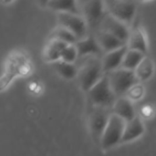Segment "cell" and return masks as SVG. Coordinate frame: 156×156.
<instances>
[{"instance_id": "9c48e42d", "label": "cell", "mask_w": 156, "mask_h": 156, "mask_svg": "<svg viewBox=\"0 0 156 156\" xmlns=\"http://www.w3.org/2000/svg\"><path fill=\"white\" fill-rule=\"evenodd\" d=\"M81 16L85 18L89 27H99L102 18L107 14L105 2L91 0L79 2Z\"/></svg>"}, {"instance_id": "277c9868", "label": "cell", "mask_w": 156, "mask_h": 156, "mask_svg": "<svg viewBox=\"0 0 156 156\" xmlns=\"http://www.w3.org/2000/svg\"><path fill=\"white\" fill-rule=\"evenodd\" d=\"M88 100L91 106H100L112 110L117 100L112 91L108 77L105 75L99 82H97L88 92Z\"/></svg>"}, {"instance_id": "d6986e66", "label": "cell", "mask_w": 156, "mask_h": 156, "mask_svg": "<svg viewBox=\"0 0 156 156\" xmlns=\"http://www.w3.org/2000/svg\"><path fill=\"white\" fill-rule=\"evenodd\" d=\"M134 72L140 82L148 80L154 72V63L152 58L146 55L142 62L139 64L137 69L134 70Z\"/></svg>"}, {"instance_id": "5b68a950", "label": "cell", "mask_w": 156, "mask_h": 156, "mask_svg": "<svg viewBox=\"0 0 156 156\" xmlns=\"http://www.w3.org/2000/svg\"><path fill=\"white\" fill-rule=\"evenodd\" d=\"M126 122L116 114H112L101 140V150L106 152L121 144Z\"/></svg>"}, {"instance_id": "8fae6325", "label": "cell", "mask_w": 156, "mask_h": 156, "mask_svg": "<svg viewBox=\"0 0 156 156\" xmlns=\"http://www.w3.org/2000/svg\"><path fill=\"white\" fill-rule=\"evenodd\" d=\"M128 49L129 48H128L127 45H125L116 50L105 53L103 55L101 59H102L103 69L106 74L121 68L122 63L124 58V56H125L126 52L128 51Z\"/></svg>"}, {"instance_id": "2e32d148", "label": "cell", "mask_w": 156, "mask_h": 156, "mask_svg": "<svg viewBox=\"0 0 156 156\" xmlns=\"http://www.w3.org/2000/svg\"><path fill=\"white\" fill-rule=\"evenodd\" d=\"M129 49L140 51L144 54H147L148 51V41L145 32L143 28L137 27L131 31L129 40L127 42Z\"/></svg>"}, {"instance_id": "8992f818", "label": "cell", "mask_w": 156, "mask_h": 156, "mask_svg": "<svg viewBox=\"0 0 156 156\" xmlns=\"http://www.w3.org/2000/svg\"><path fill=\"white\" fill-rule=\"evenodd\" d=\"M112 114V109L91 106V110L89 114V129L93 141L98 144H101L102 134Z\"/></svg>"}, {"instance_id": "44dd1931", "label": "cell", "mask_w": 156, "mask_h": 156, "mask_svg": "<svg viewBox=\"0 0 156 156\" xmlns=\"http://www.w3.org/2000/svg\"><path fill=\"white\" fill-rule=\"evenodd\" d=\"M51 65L56 72L65 79H73L78 75V69L72 63H68L66 61H63L62 59H59L56 62L51 63Z\"/></svg>"}, {"instance_id": "52a82bcc", "label": "cell", "mask_w": 156, "mask_h": 156, "mask_svg": "<svg viewBox=\"0 0 156 156\" xmlns=\"http://www.w3.org/2000/svg\"><path fill=\"white\" fill-rule=\"evenodd\" d=\"M58 24L72 32L78 40L84 39L88 37L89 26L85 18L80 15L71 14V13H58L57 16Z\"/></svg>"}, {"instance_id": "ac0fdd59", "label": "cell", "mask_w": 156, "mask_h": 156, "mask_svg": "<svg viewBox=\"0 0 156 156\" xmlns=\"http://www.w3.org/2000/svg\"><path fill=\"white\" fill-rule=\"evenodd\" d=\"M46 5L58 13H71L76 15H80V8L79 2L73 0H51L46 2Z\"/></svg>"}, {"instance_id": "4fadbf2b", "label": "cell", "mask_w": 156, "mask_h": 156, "mask_svg": "<svg viewBox=\"0 0 156 156\" xmlns=\"http://www.w3.org/2000/svg\"><path fill=\"white\" fill-rule=\"evenodd\" d=\"M95 37L101 48L104 53H108L113 50H116L125 45V42L121 40L120 38L116 37L115 36L102 30H98L95 34Z\"/></svg>"}, {"instance_id": "9a60e30c", "label": "cell", "mask_w": 156, "mask_h": 156, "mask_svg": "<svg viewBox=\"0 0 156 156\" xmlns=\"http://www.w3.org/2000/svg\"><path fill=\"white\" fill-rule=\"evenodd\" d=\"M144 122L140 117L136 116L134 119L126 122L124 133L121 144H126L134 141L137 138L141 137L144 134Z\"/></svg>"}, {"instance_id": "7402d4cb", "label": "cell", "mask_w": 156, "mask_h": 156, "mask_svg": "<svg viewBox=\"0 0 156 156\" xmlns=\"http://www.w3.org/2000/svg\"><path fill=\"white\" fill-rule=\"evenodd\" d=\"M50 38H55V39H58L60 41H63L67 44L69 45H74L76 44L79 40L76 37V36L70 32L69 30H68L67 28L58 26L52 32L50 35Z\"/></svg>"}, {"instance_id": "ffe728a7", "label": "cell", "mask_w": 156, "mask_h": 156, "mask_svg": "<svg viewBox=\"0 0 156 156\" xmlns=\"http://www.w3.org/2000/svg\"><path fill=\"white\" fill-rule=\"evenodd\" d=\"M146 55L136 50L133 49H128L126 52L123 61L122 63V66L120 69H129V70H135L139 64L142 62V60L144 58Z\"/></svg>"}, {"instance_id": "7a4b0ae2", "label": "cell", "mask_w": 156, "mask_h": 156, "mask_svg": "<svg viewBox=\"0 0 156 156\" xmlns=\"http://www.w3.org/2000/svg\"><path fill=\"white\" fill-rule=\"evenodd\" d=\"M31 65L23 52L14 51L6 58L1 74V90H4L14 78L30 74Z\"/></svg>"}, {"instance_id": "3957f363", "label": "cell", "mask_w": 156, "mask_h": 156, "mask_svg": "<svg viewBox=\"0 0 156 156\" xmlns=\"http://www.w3.org/2000/svg\"><path fill=\"white\" fill-rule=\"evenodd\" d=\"M106 75L108 77L111 88L117 99L123 97V95L133 87L140 83L133 70L118 69L107 73Z\"/></svg>"}, {"instance_id": "e0dca14e", "label": "cell", "mask_w": 156, "mask_h": 156, "mask_svg": "<svg viewBox=\"0 0 156 156\" xmlns=\"http://www.w3.org/2000/svg\"><path fill=\"white\" fill-rule=\"evenodd\" d=\"M68 45L69 44H67L58 39L50 38L44 48V59L49 63H53L61 59V53Z\"/></svg>"}, {"instance_id": "cb8c5ba5", "label": "cell", "mask_w": 156, "mask_h": 156, "mask_svg": "<svg viewBox=\"0 0 156 156\" xmlns=\"http://www.w3.org/2000/svg\"><path fill=\"white\" fill-rule=\"evenodd\" d=\"M144 87L142 84H137L135 85L134 87H133L129 91V95H128V98L133 101H136V100H139L143 97L144 95Z\"/></svg>"}, {"instance_id": "7c38bea8", "label": "cell", "mask_w": 156, "mask_h": 156, "mask_svg": "<svg viewBox=\"0 0 156 156\" xmlns=\"http://www.w3.org/2000/svg\"><path fill=\"white\" fill-rule=\"evenodd\" d=\"M79 58H86L89 56H99L103 51L100 47L97 39L93 36H88L84 39L79 40L75 44Z\"/></svg>"}, {"instance_id": "30bf717a", "label": "cell", "mask_w": 156, "mask_h": 156, "mask_svg": "<svg viewBox=\"0 0 156 156\" xmlns=\"http://www.w3.org/2000/svg\"><path fill=\"white\" fill-rule=\"evenodd\" d=\"M99 30L106 31V32L115 36L116 37L120 38L126 44L129 40L131 31H132V30H130L128 25H126L125 23L115 18L109 13H107L104 16V17L102 18V20L99 26Z\"/></svg>"}, {"instance_id": "6da1fadb", "label": "cell", "mask_w": 156, "mask_h": 156, "mask_svg": "<svg viewBox=\"0 0 156 156\" xmlns=\"http://www.w3.org/2000/svg\"><path fill=\"white\" fill-rule=\"evenodd\" d=\"M105 75L102 59L99 56H89L84 58L80 69H78L77 78L80 89L88 92Z\"/></svg>"}, {"instance_id": "603a6c76", "label": "cell", "mask_w": 156, "mask_h": 156, "mask_svg": "<svg viewBox=\"0 0 156 156\" xmlns=\"http://www.w3.org/2000/svg\"><path fill=\"white\" fill-rule=\"evenodd\" d=\"M78 58H79V54H78V50H77L75 44L68 45L61 53V59L68 63L74 64V62L76 61Z\"/></svg>"}, {"instance_id": "5bb4252c", "label": "cell", "mask_w": 156, "mask_h": 156, "mask_svg": "<svg viewBox=\"0 0 156 156\" xmlns=\"http://www.w3.org/2000/svg\"><path fill=\"white\" fill-rule=\"evenodd\" d=\"M112 113L121 117L125 122H129L136 117L133 101L128 97L124 96L116 100L112 107Z\"/></svg>"}, {"instance_id": "ba28073f", "label": "cell", "mask_w": 156, "mask_h": 156, "mask_svg": "<svg viewBox=\"0 0 156 156\" xmlns=\"http://www.w3.org/2000/svg\"><path fill=\"white\" fill-rule=\"evenodd\" d=\"M105 7L107 13L128 26L132 23L136 13V3L133 1H107L105 2Z\"/></svg>"}]
</instances>
